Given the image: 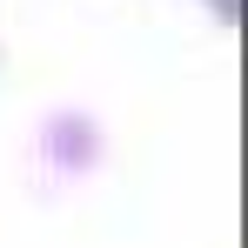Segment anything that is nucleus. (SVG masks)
<instances>
[{"label":"nucleus","instance_id":"1","mask_svg":"<svg viewBox=\"0 0 248 248\" xmlns=\"http://www.w3.org/2000/svg\"><path fill=\"white\" fill-rule=\"evenodd\" d=\"M208 7H215V14H221V20H235V0H208Z\"/></svg>","mask_w":248,"mask_h":248}]
</instances>
